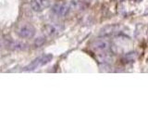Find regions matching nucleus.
Masks as SVG:
<instances>
[{
	"mask_svg": "<svg viewBox=\"0 0 148 139\" xmlns=\"http://www.w3.org/2000/svg\"><path fill=\"white\" fill-rule=\"evenodd\" d=\"M92 47L95 50H99V51H108L109 49V44L108 41L106 40H97L95 41L94 45H92Z\"/></svg>",
	"mask_w": 148,
	"mask_h": 139,
	"instance_id": "nucleus-4",
	"label": "nucleus"
},
{
	"mask_svg": "<svg viewBox=\"0 0 148 139\" xmlns=\"http://www.w3.org/2000/svg\"><path fill=\"white\" fill-rule=\"evenodd\" d=\"M53 58V56L51 54H44L38 57L37 58H35L34 61H32L31 64H29L28 66H26L24 68L25 72H30V71H34V70L38 69L44 65L47 64L48 62H50Z\"/></svg>",
	"mask_w": 148,
	"mask_h": 139,
	"instance_id": "nucleus-1",
	"label": "nucleus"
},
{
	"mask_svg": "<svg viewBox=\"0 0 148 139\" xmlns=\"http://www.w3.org/2000/svg\"><path fill=\"white\" fill-rule=\"evenodd\" d=\"M31 5H32V8H34V10L35 11H41L42 9H43V6H42L41 2L37 1V0H34Z\"/></svg>",
	"mask_w": 148,
	"mask_h": 139,
	"instance_id": "nucleus-5",
	"label": "nucleus"
},
{
	"mask_svg": "<svg viewBox=\"0 0 148 139\" xmlns=\"http://www.w3.org/2000/svg\"><path fill=\"white\" fill-rule=\"evenodd\" d=\"M18 34L21 38H32L35 34V29L30 24L22 25L18 28Z\"/></svg>",
	"mask_w": 148,
	"mask_h": 139,
	"instance_id": "nucleus-2",
	"label": "nucleus"
},
{
	"mask_svg": "<svg viewBox=\"0 0 148 139\" xmlns=\"http://www.w3.org/2000/svg\"><path fill=\"white\" fill-rule=\"evenodd\" d=\"M69 7L67 6L66 4L58 3V4L54 5V7L52 8V11L56 14V15L63 17V16H65L69 12Z\"/></svg>",
	"mask_w": 148,
	"mask_h": 139,
	"instance_id": "nucleus-3",
	"label": "nucleus"
},
{
	"mask_svg": "<svg viewBox=\"0 0 148 139\" xmlns=\"http://www.w3.org/2000/svg\"><path fill=\"white\" fill-rule=\"evenodd\" d=\"M48 32H49V34H55V32H58V27L57 26H55V25H49L48 26Z\"/></svg>",
	"mask_w": 148,
	"mask_h": 139,
	"instance_id": "nucleus-6",
	"label": "nucleus"
}]
</instances>
